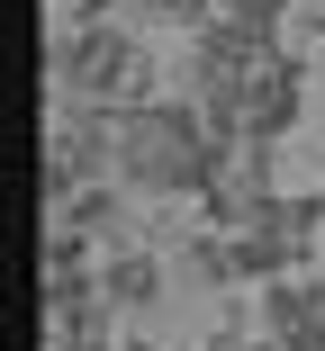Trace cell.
Returning <instances> with one entry per match:
<instances>
[{
  "mask_svg": "<svg viewBox=\"0 0 325 351\" xmlns=\"http://www.w3.org/2000/svg\"><path fill=\"white\" fill-rule=\"evenodd\" d=\"M163 289H172V270H163V252H145V243H126V252H109L100 261V298L126 315V306H163Z\"/></svg>",
  "mask_w": 325,
  "mask_h": 351,
  "instance_id": "cell-4",
  "label": "cell"
},
{
  "mask_svg": "<svg viewBox=\"0 0 325 351\" xmlns=\"http://www.w3.org/2000/svg\"><path fill=\"white\" fill-rule=\"evenodd\" d=\"M226 19H244V27H280L289 19V0H217Z\"/></svg>",
  "mask_w": 325,
  "mask_h": 351,
  "instance_id": "cell-5",
  "label": "cell"
},
{
  "mask_svg": "<svg viewBox=\"0 0 325 351\" xmlns=\"http://www.w3.org/2000/svg\"><path fill=\"white\" fill-rule=\"evenodd\" d=\"M271 198H280V189H271V145H226L217 171H208V189H199L208 226H253Z\"/></svg>",
  "mask_w": 325,
  "mask_h": 351,
  "instance_id": "cell-3",
  "label": "cell"
},
{
  "mask_svg": "<svg viewBox=\"0 0 325 351\" xmlns=\"http://www.w3.org/2000/svg\"><path fill=\"white\" fill-rule=\"evenodd\" d=\"M126 351H163V342H126Z\"/></svg>",
  "mask_w": 325,
  "mask_h": 351,
  "instance_id": "cell-6",
  "label": "cell"
},
{
  "mask_svg": "<svg viewBox=\"0 0 325 351\" xmlns=\"http://www.w3.org/2000/svg\"><path fill=\"white\" fill-rule=\"evenodd\" d=\"M217 135L199 117V99H136L117 108V180L145 198H199L217 171Z\"/></svg>",
  "mask_w": 325,
  "mask_h": 351,
  "instance_id": "cell-1",
  "label": "cell"
},
{
  "mask_svg": "<svg viewBox=\"0 0 325 351\" xmlns=\"http://www.w3.org/2000/svg\"><path fill=\"white\" fill-rule=\"evenodd\" d=\"M54 90L73 108H136L154 90V63L136 54V27L117 19H82L54 36Z\"/></svg>",
  "mask_w": 325,
  "mask_h": 351,
  "instance_id": "cell-2",
  "label": "cell"
}]
</instances>
